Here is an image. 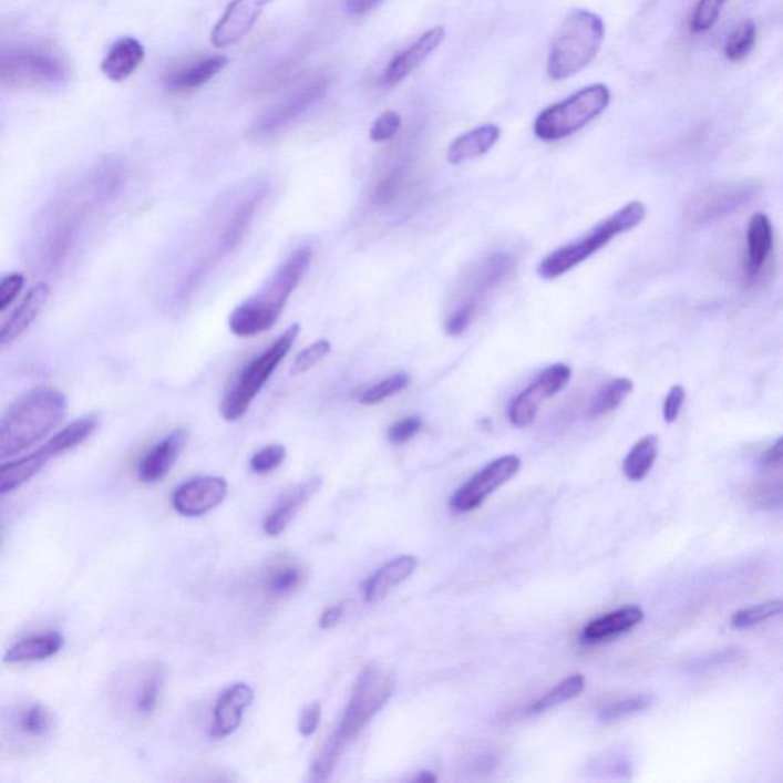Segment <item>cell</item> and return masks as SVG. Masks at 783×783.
Returning a JSON list of instances; mask_svg holds the SVG:
<instances>
[{"mask_svg":"<svg viewBox=\"0 0 783 783\" xmlns=\"http://www.w3.org/2000/svg\"><path fill=\"white\" fill-rule=\"evenodd\" d=\"M395 690V673L380 664L368 666L360 673L351 700L336 732L329 736L311 770L312 781H328L349 742L383 709Z\"/></svg>","mask_w":783,"mask_h":783,"instance_id":"2","label":"cell"},{"mask_svg":"<svg viewBox=\"0 0 783 783\" xmlns=\"http://www.w3.org/2000/svg\"><path fill=\"white\" fill-rule=\"evenodd\" d=\"M727 0H700L694 7L690 28L693 32H705L712 30L721 18L722 8Z\"/></svg>","mask_w":783,"mask_h":783,"instance_id":"41","label":"cell"},{"mask_svg":"<svg viewBox=\"0 0 783 783\" xmlns=\"http://www.w3.org/2000/svg\"><path fill=\"white\" fill-rule=\"evenodd\" d=\"M300 324H291L282 336L277 337L270 347L253 357L243 369L236 373L235 379L228 384L223 401H220V413L224 420L238 421L251 408L253 401L257 399L264 385L271 379L272 373L280 367L292 344L299 337Z\"/></svg>","mask_w":783,"mask_h":783,"instance_id":"6","label":"cell"},{"mask_svg":"<svg viewBox=\"0 0 783 783\" xmlns=\"http://www.w3.org/2000/svg\"><path fill=\"white\" fill-rule=\"evenodd\" d=\"M253 700H255V692L250 686L244 684V682L225 689L219 694L215 710H213L212 736L220 739L235 733L243 722L244 713L253 704Z\"/></svg>","mask_w":783,"mask_h":783,"instance_id":"18","label":"cell"},{"mask_svg":"<svg viewBox=\"0 0 783 783\" xmlns=\"http://www.w3.org/2000/svg\"><path fill=\"white\" fill-rule=\"evenodd\" d=\"M50 463L40 450L30 453L28 456L19 457L13 463L3 464L0 468V493L14 492L20 485L32 480L40 470Z\"/></svg>","mask_w":783,"mask_h":783,"instance_id":"31","label":"cell"},{"mask_svg":"<svg viewBox=\"0 0 783 783\" xmlns=\"http://www.w3.org/2000/svg\"><path fill=\"white\" fill-rule=\"evenodd\" d=\"M167 672L161 662H143L124 672L115 682V700L120 709L135 718H148L166 686Z\"/></svg>","mask_w":783,"mask_h":783,"instance_id":"11","label":"cell"},{"mask_svg":"<svg viewBox=\"0 0 783 783\" xmlns=\"http://www.w3.org/2000/svg\"><path fill=\"white\" fill-rule=\"evenodd\" d=\"M312 256L315 251L311 245L296 248L277 268L267 285L231 312L228 327L233 334L240 339H250L275 327L287 307L289 297L311 267Z\"/></svg>","mask_w":783,"mask_h":783,"instance_id":"3","label":"cell"},{"mask_svg":"<svg viewBox=\"0 0 783 783\" xmlns=\"http://www.w3.org/2000/svg\"><path fill=\"white\" fill-rule=\"evenodd\" d=\"M409 381H411V379H409L408 373H393L389 379L373 384L368 391L361 393L360 403L364 405L383 403L384 400H389L391 396L396 395V393L404 391L409 385Z\"/></svg>","mask_w":783,"mask_h":783,"instance_id":"40","label":"cell"},{"mask_svg":"<svg viewBox=\"0 0 783 783\" xmlns=\"http://www.w3.org/2000/svg\"><path fill=\"white\" fill-rule=\"evenodd\" d=\"M642 618H645V612H642L640 606H624V608L612 610V612L605 614V616L589 621L585 629L581 630V641L598 642L620 636V633L628 632V630L640 625Z\"/></svg>","mask_w":783,"mask_h":783,"instance_id":"24","label":"cell"},{"mask_svg":"<svg viewBox=\"0 0 783 783\" xmlns=\"http://www.w3.org/2000/svg\"><path fill=\"white\" fill-rule=\"evenodd\" d=\"M584 689L585 678L578 673L573 674V677L566 678V680L559 682L556 688L549 690L539 701L534 702V704L529 707L528 714L548 712V710L554 709V707H559L564 704V702L573 700L578 693L584 692Z\"/></svg>","mask_w":783,"mask_h":783,"instance_id":"37","label":"cell"},{"mask_svg":"<svg viewBox=\"0 0 783 783\" xmlns=\"http://www.w3.org/2000/svg\"><path fill=\"white\" fill-rule=\"evenodd\" d=\"M444 39L445 30L443 27H435L424 32L412 47L400 52V54L393 58L392 62L388 64L383 75H381L383 86L392 87L408 79L413 71H416L418 68L427 60L432 52H435L437 48H440Z\"/></svg>","mask_w":783,"mask_h":783,"instance_id":"17","label":"cell"},{"mask_svg":"<svg viewBox=\"0 0 783 783\" xmlns=\"http://www.w3.org/2000/svg\"><path fill=\"white\" fill-rule=\"evenodd\" d=\"M227 64L228 59L224 55L193 60V62L181 64L175 70L167 72L164 78V86L175 94L199 90L200 86L215 79L219 72H223Z\"/></svg>","mask_w":783,"mask_h":783,"instance_id":"21","label":"cell"},{"mask_svg":"<svg viewBox=\"0 0 783 783\" xmlns=\"http://www.w3.org/2000/svg\"><path fill=\"white\" fill-rule=\"evenodd\" d=\"M658 456V437L648 435L640 441L628 453L624 461V473L629 481L638 482L645 480L656 464Z\"/></svg>","mask_w":783,"mask_h":783,"instance_id":"33","label":"cell"},{"mask_svg":"<svg viewBox=\"0 0 783 783\" xmlns=\"http://www.w3.org/2000/svg\"><path fill=\"white\" fill-rule=\"evenodd\" d=\"M66 412V396L58 389H32L20 396L0 421V460L38 444L59 427Z\"/></svg>","mask_w":783,"mask_h":783,"instance_id":"4","label":"cell"},{"mask_svg":"<svg viewBox=\"0 0 783 783\" xmlns=\"http://www.w3.org/2000/svg\"><path fill=\"white\" fill-rule=\"evenodd\" d=\"M50 295V287L43 282L35 285L28 291L25 299L14 309L13 315L3 321L2 329H0V344L2 347H7L31 327L32 321L38 319L40 312L47 307Z\"/></svg>","mask_w":783,"mask_h":783,"instance_id":"22","label":"cell"},{"mask_svg":"<svg viewBox=\"0 0 783 783\" xmlns=\"http://www.w3.org/2000/svg\"><path fill=\"white\" fill-rule=\"evenodd\" d=\"M303 571L297 565H282L272 569L267 578V589L271 596L285 597L302 585Z\"/></svg>","mask_w":783,"mask_h":783,"instance_id":"38","label":"cell"},{"mask_svg":"<svg viewBox=\"0 0 783 783\" xmlns=\"http://www.w3.org/2000/svg\"><path fill=\"white\" fill-rule=\"evenodd\" d=\"M228 493L224 477L199 476L181 484L172 495V507L187 517L203 516L219 507Z\"/></svg>","mask_w":783,"mask_h":783,"instance_id":"15","label":"cell"},{"mask_svg":"<svg viewBox=\"0 0 783 783\" xmlns=\"http://www.w3.org/2000/svg\"><path fill=\"white\" fill-rule=\"evenodd\" d=\"M401 127V115L395 111H388L375 120L371 128V140L373 143H384L393 138Z\"/></svg>","mask_w":783,"mask_h":783,"instance_id":"45","label":"cell"},{"mask_svg":"<svg viewBox=\"0 0 783 783\" xmlns=\"http://www.w3.org/2000/svg\"><path fill=\"white\" fill-rule=\"evenodd\" d=\"M423 427V421L418 416H408L404 420L396 421L393 423L388 431L389 443L392 444H404L411 441L413 436L418 435V432Z\"/></svg>","mask_w":783,"mask_h":783,"instance_id":"46","label":"cell"},{"mask_svg":"<svg viewBox=\"0 0 783 783\" xmlns=\"http://www.w3.org/2000/svg\"><path fill=\"white\" fill-rule=\"evenodd\" d=\"M331 343H329L328 340L316 341V343L303 349V351L296 357L295 363H292L291 367V373L300 375V373L311 371L312 368L317 367V364L331 352Z\"/></svg>","mask_w":783,"mask_h":783,"instance_id":"43","label":"cell"},{"mask_svg":"<svg viewBox=\"0 0 783 783\" xmlns=\"http://www.w3.org/2000/svg\"><path fill=\"white\" fill-rule=\"evenodd\" d=\"M344 616V605H334L331 606V608H328L324 610L323 614H321L320 617V628L321 629H329L332 628V626H336L339 624L341 618Z\"/></svg>","mask_w":783,"mask_h":783,"instance_id":"50","label":"cell"},{"mask_svg":"<svg viewBox=\"0 0 783 783\" xmlns=\"http://www.w3.org/2000/svg\"><path fill=\"white\" fill-rule=\"evenodd\" d=\"M609 103L608 86L604 83L591 84L542 111L534 122V134L548 143L568 138L604 114Z\"/></svg>","mask_w":783,"mask_h":783,"instance_id":"8","label":"cell"},{"mask_svg":"<svg viewBox=\"0 0 783 783\" xmlns=\"http://www.w3.org/2000/svg\"><path fill=\"white\" fill-rule=\"evenodd\" d=\"M783 616V598H774L766 600L764 604L746 606V608L738 609L730 618V625L733 629L744 630L754 628V626L765 624L771 618Z\"/></svg>","mask_w":783,"mask_h":783,"instance_id":"35","label":"cell"},{"mask_svg":"<svg viewBox=\"0 0 783 783\" xmlns=\"http://www.w3.org/2000/svg\"><path fill=\"white\" fill-rule=\"evenodd\" d=\"M516 267V259L509 253H496L477 267L475 275L472 277V295L464 300H472L477 305L482 303V297L487 292L499 287L509 272Z\"/></svg>","mask_w":783,"mask_h":783,"instance_id":"29","label":"cell"},{"mask_svg":"<svg viewBox=\"0 0 783 783\" xmlns=\"http://www.w3.org/2000/svg\"><path fill=\"white\" fill-rule=\"evenodd\" d=\"M773 251V225L765 213H756L746 228V271L754 277Z\"/></svg>","mask_w":783,"mask_h":783,"instance_id":"28","label":"cell"},{"mask_svg":"<svg viewBox=\"0 0 783 783\" xmlns=\"http://www.w3.org/2000/svg\"><path fill=\"white\" fill-rule=\"evenodd\" d=\"M14 727L19 734L28 739H42L51 733L54 717L48 707L31 702L14 714Z\"/></svg>","mask_w":783,"mask_h":783,"instance_id":"32","label":"cell"},{"mask_svg":"<svg viewBox=\"0 0 783 783\" xmlns=\"http://www.w3.org/2000/svg\"><path fill=\"white\" fill-rule=\"evenodd\" d=\"M418 560L413 556H401L399 559L388 562L381 566L379 571L373 573L371 577L361 586L364 600L368 604H375L381 598L388 596L396 585L403 584L415 571Z\"/></svg>","mask_w":783,"mask_h":783,"instance_id":"25","label":"cell"},{"mask_svg":"<svg viewBox=\"0 0 783 783\" xmlns=\"http://www.w3.org/2000/svg\"><path fill=\"white\" fill-rule=\"evenodd\" d=\"M605 40V23L600 16L588 10L569 14L562 23L549 50V79L566 80L585 70L600 52Z\"/></svg>","mask_w":783,"mask_h":783,"instance_id":"5","label":"cell"},{"mask_svg":"<svg viewBox=\"0 0 783 783\" xmlns=\"http://www.w3.org/2000/svg\"><path fill=\"white\" fill-rule=\"evenodd\" d=\"M188 432L186 429H176L158 441L138 464V480L144 484H156L163 481L174 467L184 447H186Z\"/></svg>","mask_w":783,"mask_h":783,"instance_id":"19","label":"cell"},{"mask_svg":"<svg viewBox=\"0 0 783 783\" xmlns=\"http://www.w3.org/2000/svg\"><path fill=\"white\" fill-rule=\"evenodd\" d=\"M686 392L682 385H673L670 389L668 396L664 400V408H662V416H664L666 423L672 424L680 416L682 404H684Z\"/></svg>","mask_w":783,"mask_h":783,"instance_id":"49","label":"cell"},{"mask_svg":"<svg viewBox=\"0 0 783 783\" xmlns=\"http://www.w3.org/2000/svg\"><path fill=\"white\" fill-rule=\"evenodd\" d=\"M265 6H267L265 0H231L223 18L213 28V47L223 50L247 38Z\"/></svg>","mask_w":783,"mask_h":783,"instance_id":"16","label":"cell"},{"mask_svg":"<svg viewBox=\"0 0 783 783\" xmlns=\"http://www.w3.org/2000/svg\"><path fill=\"white\" fill-rule=\"evenodd\" d=\"M99 424L100 421L96 415L79 418L74 423L68 424L62 431L55 433L50 441H47L42 445L43 452L50 456V460H54V457L63 455V453L70 452V450L83 444L84 441L90 440Z\"/></svg>","mask_w":783,"mask_h":783,"instance_id":"30","label":"cell"},{"mask_svg":"<svg viewBox=\"0 0 783 783\" xmlns=\"http://www.w3.org/2000/svg\"><path fill=\"white\" fill-rule=\"evenodd\" d=\"M481 305L472 302V300H463V303L455 309V311L450 315L449 320L445 321V331L449 336L456 337L464 334L465 331L475 320L477 311H480Z\"/></svg>","mask_w":783,"mask_h":783,"instance_id":"44","label":"cell"},{"mask_svg":"<svg viewBox=\"0 0 783 783\" xmlns=\"http://www.w3.org/2000/svg\"><path fill=\"white\" fill-rule=\"evenodd\" d=\"M633 383L629 379H616L610 383L605 384L594 396L591 404L588 408L589 416H601L606 413L614 412L624 404L632 392Z\"/></svg>","mask_w":783,"mask_h":783,"instance_id":"34","label":"cell"},{"mask_svg":"<svg viewBox=\"0 0 783 783\" xmlns=\"http://www.w3.org/2000/svg\"><path fill=\"white\" fill-rule=\"evenodd\" d=\"M64 638L58 630H45V632L34 633L14 642L7 650L3 661L7 664H23V662H35L48 660L63 649Z\"/></svg>","mask_w":783,"mask_h":783,"instance_id":"26","label":"cell"},{"mask_svg":"<svg viewBox=\"0 0 783 783\" xmlns=\"http://www.w3.org/2000/svg\"><path fill=\"white\" fill-rule=\"evenodd\" d=\"M285 457H287V449L284 445H267V447L260 449L259 452L251 456L250 468L257 475H267V473L279 468L284 464Z\"/></svg>","mask_w":783,"mask_h":783,"instance_id":"42","label":"cell"},{"mask_svg":"<svg viewBox=\"0 0 783 783\" xmlns=\"http://www.w3.org/2000/svg\"><path fill=\"white\" fill-rule=\"evenodd\" d=\"M653 700H656V698L648 693L625 698V700L604 707V709L598 712V718L604 722L624 720V718L630 717V714L645 712V710H648L649 707L653 704Z\"/></svg>","mask_w":783,"mask_h":783,"instance_id":"39","label":"cell"},{"mask_svg":"<svg viewBox=\"0 0 783 783\" xmlns=\"http://www.w3.org/2000/svg\"><path fill=\"white\" fill-rule=\"evenodd\" d=\"M144 60V47L140 40L124 35L112 43L102 63L103 74L112 82L131 78Z\"/></svg>","mask_w":783,"mask_h":783,"instance_id":"23","label":"cell"},{"mask_svg":"<svg viewBox=\"0 0 783 783\" xmlns=\"http://www.w3.org/2000/svg\"><path fill=\"white\" fill-rule=\"evenodd\" d=\"M758 27L752 19L742 20L736 28L730 32L727 39L724 52L730 62H741L749 58L756 45Z\"/></svg>","mask_w":783,"mask_h":783,"instance_id":"36","label":"cell"},{"mask_svg":"<svg viewBox=\"0 0 783 783\" xmlns=\"http://www.w3.org/2000/svg\"><path fill=\"white\" fill-rule=\"evenodd\" d=\"M519 470L521 460L516 455L497 457L477 472L472 480L465 482L463 487L456 490L455 495L450 499V507L456 513H468L480 508L488 496L513 480Z\"/></svg>","mask_w":783,"mask_h":783,"instance_id":"13","label":"cell"},{"mask_svg":"<svg viewBox=\"0 0 783 783\" xmlns=\"http://www.w3.org/2000/svg\"><path fill=\"white\" fill-rule=\"evenodd\" d=\"M23 287H25V276L22 272L3 277L0 282V311H7L16 302Z\"/></svg>","mask_w":783,"mask_h":783,"instance_id":"47","label":"cell"},{"mask_svg":"<svg viewBox=\"0 0 783 783\" xmlns=\"http://www.w3.org/2000/svg\"><path fill=\"white\" fill-rule=\"evenodd\" d=\"M501 138V127L496 124H485L457 136L449 146L447 161L453 166L465 161L480 158L496 146Z\"/></svg>","mask_w":783,"mask_h":783,"instance_id":"27","label":"cell"},{"mask_svg":"<svg viewBox=\"0 0 783 783\" xmlns=\"http://www.w3.org/2000/svg\"><path fill=\"white\" fill-rule=\"evenodd\" d=\"M70 78L66 60L40 47H14L0 54V83L11 90L60 86Z\"/></svg>","mask_w":783,"mask_h":783,"instance_id":"9","label":"cell"},{"mask_svg":"<svg viewBox=\"0 0 783 783\" xmlns=\"http://www.w3.org/2000/svg\"><path fill=\"white\" fill-rule=\"evenodd\" d=\"M415 782L433 783L436 782V776L432 774L431 771H423V773H420V776L415 777Z\"/></svg>","mask_w":783,"mask_h":783,"instance_id":"53","label":"cell"},{"mask_svg":"<svg viewBox=\"0 0 783 783\" xmlns=\"http://www.w3.org/2000/svg\"><path fill=\"white\" fill-rule=\"evenodd\" d=\"M320 487V477H312V480L302 482V484H297L295 487L287 490V492L279 497V501H277L275 508L265 517V534L270 537L280 536V534L289 527V524L296 519L300 509L319 492Z\"/></svg>","mask_w":783,"mask_h":783,"instance_id":"20","label":"cell"},{"mask_svg":"<svg viewBox=\"0 0 783 783\" xmlns=\"http://www.w3.org/2000/svg\"><path fill=\"white\" fill-rule=\"evenodd\" d=\"M573 371L568 364H553L534 383L512 401L508 409L509 423L517 429H525L534 423L540 405L552 396L564 391L565 385L571 380Z\"/></svg>","mask_w":783,"mask_h":783,"instance_id":"14","label":"cell"},{"mask_svg":"<svg viewBox=\"0 0 783 783\" xmlns=\"http://www.w3.org/2000/svg\"><path fill=\"white\" fill-rule=\"evenodd\" d=\"M321 720V704L319 701L309 702L303 707L302 713L299 717V733L303 738L312 736L316 730L319 729Z\"/></svg>","mask_w":783,"mask_h":783,"instance_id":"48","label":"cell"},{"mask_svg":"<svg viewBox=\"0 0 783 783\" xmlns=\"http://www.w3.org/2000/svg\"><path fill=\"white\" fill-rule=\"evenodd\" d=\"M764 463L769 465H776L783 463V436L777 440L776 443L771 445L764 455Z\"/></svg>","mask_w":783,"mask_h":783,"instance_id":"52","label":"cell"},{"mask_svg":"<svg viewBox=\"0 0 783 783\" xmlns=\"http://www.w3.org/2000/svg\"><path fill=\"white\" fill-rule=\"evenodd\" d=\"M383 0H347V10L352 16H363L380 6Z\"/></svg>","mask_w":783,"mask_h":783,"instance_id":"51","label":"cell"},{"mask_svg":"<svg viewBox=\"0 0 783 783\" xmlns=\"http://www.w3.org/2000/svg\"><path fill=\"white\" fill-rule=\"evenodd\" d=\"M329 80L324 75H316V78L299 84L282 100L265 110L262 114L257 115L248 127V135L253 138L264 140L279 134L296 123L300 116L307 114L311 107H315L327 94Z\"/></svg>","mask_w":783,"mask_h":783,"instance_id":"10","label":"cell"},{"mask_svg":"<svg viewBox=\"0 0 783 783\" xmlns=\"http://www.w3.org/2000/svg\"><path fill=\"white\" fill-rule=\"evenodd\" d=\"M761 190L758 181H739V183L717 184L698 193L690 200L686 218L690 224L702 225L714 223L732 215L744 207Z\"/></svg>","mask_w":783,"mask_h":783,"instance_id":"12","label":"cell"},{"mask_svg":"<svg viewBox=\"0 0 783 783\" xmlns=\"http://www.w3.org/2000/svg\"><path fill=\"white\" fill-rule=\"evenodd\" d=\"M123 183V164L115 159L103 161L52 204L40 251L43 264L52 267L66 259L92 213L114 198Z\"/></svg>","mask_w":783,"mask_h":783,"instance_id":"1","label":"cell"},{"mask_svg":"<svg viewBox=\"0 0 783 783\" xmlns=\"http://www.w3.org/2000/svg\"><path fill=\"white\" fill-rule=\"evenodd\" d=\"M646 218V207L640 200H632L624 208L610 215L604 223L597 225L593 231L576 243L557 248L552 255L542 260L537 272L542 279L553 280L566 275L573 268L584 264L589 257L596 255L601 248L612 243L614 238L633 230Z\"/></svg>","mask_w":783,"mask_h":783,"instance_id":"7","label":"cell"}]
</instances>
